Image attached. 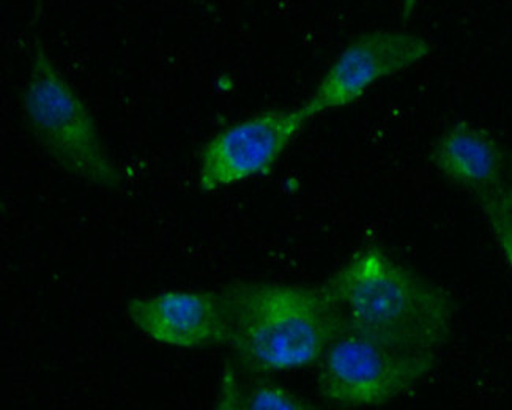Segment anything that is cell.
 Here are the masks:
<instances>
[{
  "label": "cell",
  "mask_w": 512,
  "mask_h": 410,
  "mask_svg": "<svg viewBox=\"0 0 512 410\" xmlns=\"http://www.w3.org/2000/svg\"><path fill=\"white\" fill-rule=\"evenodd\" d=\"M235 363L249 374L282 373L320 362L344 333L322 287L234 283L221 292Z\"/></svg>",
  "instance_id": "cell-2"
},
{
  "label": "cell",
  "mask_w": 512,
  "mask_h": 410,
  "mask_svg": "<svg viewBox=\"0 0 512 410\" xmlns=\"http://www.w3.org/2000/svg\"><path fill=\"white\" fill-rule=\"evenodd\" d=\"M308 122L300 106L264 112L218 133L202 149V193H216L270 172Z\"/></svg>",
  "instance_id": "cell-5"
},
{
  "label": "cell",
  "mask_w": 512,
  "mask_h": 410,
  "mask_svg": "<svg viewBox=\"0 0 512 410\" xmlns=\"http://www.w3.org/2000/svg\"><path fill=\"white\" fill-rule=\"evenodd\" d=\"M23 111L32 136L70 176L104 190L120 188L122 172L92 112L43 46L35 48L30 60Z\"/></svg>",
  "instance_id": "cell-3"
},
{
  "label": "cell",
  "mask_w": 512,
  "mask_h": 410,
  "mask_svg": "<svg viewBox=\"0 0 512 410\" xmlns=\"http://www.w3.org/2000/svg\"><path fill=\"white\" fill-rule=\"evenodd\" d=\"M431 161L446 180L479 194L506 180V155L484 128L457 122L432 147Z\"/></svg>",
  "instance_id": "cell-8"
},
{
  "label": "cell",
  "mask_w": 512,
  "mask_h": 410,
  "mask_svg": "<svg viewBox=\"0 0 512 410\" xmlns=\"http://www.w3.org/2000/svg\"><path fill=\"white\" fill-rule=\"evenodd\" d=\"M237 409L309 410L316 409V406L298 398L287 388L262 382L249 388L238 387Z\"/></svg>",
  "instance_id": "cell-10"
},
{
  "label": "cell",
  "mask_w": 512,
  "mask_h": 410,
  "mask_svg": "<svg viewBox=\"0 0 512 410\" xmlns=\"http://www.w3.org/2000/svg\"><path fill=\"white\" fill-rule=\"evenodd\" d=\"M429 53L431 45L409 32L379 30L361 35L334 60L301 109L311 120L322 112L353 105L375 82L413 67Z\"/></svg>",
  "instance_id": "cell-6"
},
{
  "label": "cell",
  "mask_w": 512,
  "mask_h": 410,
  "mask_svg": "<svg viewBox=\"0 0 512 410\" xmlns=\"http://www.w3.org/2000/svg\"><path fill=\"white\" fill-rule=\"evenodd\" d=\"M323 289L344 332L424 354H437L453 333V297L377 248L355 254Z\"/></svg>",
  "instance_id": "cell-1"
},
{
  "label": "cell",
  "mask_w": 512,
  "mask_h": 410,
  "mask_svg": "<svg viewBox=\"0 0 512 410\" xmlns=\"http://www.w3.org/2000/svg\"><path fill=\"white\" fill-rule=\"evenodd\" d=\"M437 354L410 352L344 332L319 362L320 395L341 407H380L431 373Z\"/></svg>",
  "instance_id": "cell-4"
},
{
  "label": "cell",
  "mask_w": 512,
  "mask_h": 410,
  "mask_svg": "<svg viewBox=\"0 0 512 410\" xmlns=\"http://www.w3.org/2000/svg\"><path fill=\"white\" fill-rule=\"evenodd\" d=\"M131 324L150 340L180 349L227 346L223 297L215 292L169 291L128 302Z\"/></svg>",
  "instance_id": "cell-7"
},
{
  "label": "cell",
  "mask_w": 512,
  "mask_h": 410,
  "mask_svg": "<svg viewBox=\"0 0 512 410\" xmlns=\"http://www.w3.org/2000/svg\"><path fill=\"white\" fill-rule=\"evenodd\" d=\"M476 201L506 264L512 270V180H505L497 187L476 194Z\"/></svg>",
  "instance_id": "cell-9"
},
{
  "label": "cell",
  "mask_w": 512,
  "mask_h": 410,
  "mask_svg": "<svg viewBox=\"0 0 512 410\" xmlns=\"http://www.w3.org/2000/svg\"><path fill=\"white\" fill-rule=\"evenodd\" d=\"M420 0H401V15L404 21H409L415 15Z\"/></svg>",
  "instance_id": "cell-11"
}]
</instances>
